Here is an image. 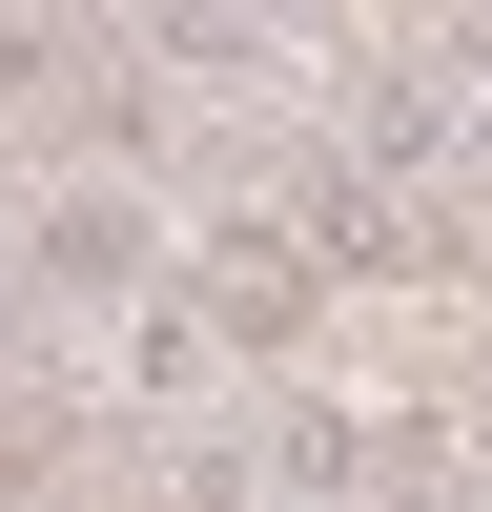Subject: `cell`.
<instances>
[{
  "mask_svg": "<svg viewBox=\"0 0 492 512\" xmlns=\"http://www.w3.org/2000/svg\"><path fill=\"white\" fill-rule=\"evenodd\" d=\"M164 246H185V205H164V185H103V164H62V185L0 205V267L41 287V328H123L164 287Z\"/></svg>",
  "mask_w": 492,
  "mask_h": 512,
  "instance_id": "1",
  "label": "cell"
},
{
  "mask_svg": "<svg viewBox=\"0 0 492 512\" xmlns=\"http://www.w3.org/2000/svg\"><path fill=\"white\" fill-rule=\"evenodd\" d=\"M164 287H185V308L226 328L246 369H267V349H308V308H328V267L287 246V205H267V185H226V205H185V246H164Z\"/></svg>",
  "mask_w": 492,
  "mask_h": 512,
  "instance_id": "2",
  "label": "cell"
},
{
  "mask_svg": "<svg viewBox=\"0 0 492 512\" xmlns=\"http://www.w3.org/2000/svg\"><path fill=\"white\" fill-rule=\"evenodd\" d=\"M267 205H287V246H308L328 287H410V267H431L410 185H390L369 144H328V123H267Z\"/></svg>",
  "mask_w": 492,
  "mask_h": 512,
  "instance_id": "3",
  "label": "cell"
},
{
  "mask_svg": "<svg viewBox=\"0 0 492 512\" xmlns=\"http://www.w3.org/2000/svg\"><path fill=\"white\" fill-rule=\"evenodd\" d=\"M431 82H451V123H472V164H492V0H451V21H431Z\"/></svg>",
  "mask_w": 492,
  "mask_h": 512,
  "instance_id": "4",
  "label": "cell"
},
{
  "mask_svg": "<svg viewBox=\"0 0 492 512\" xmlns=\"http://www.w3.org/2000/svg\"><path fill=\"white\" fill-rule=\"evenodd\" d=\"M369 512H492L472 472H431V451H390V472H369Z\"/></svg>",
  "mask_w": 492,
  "mask_h": 512,
  "instance_id": "5",
  "label": "cell"
},
{
  "mask_svg": "<svg viewBox=\"0 0 492 512\" xmlns=\"http://www.w3.org/2000/svg\"><path fill=\"white\" fill-rule=\"evenodd\" d=\"M472 492H492V410H472Z\"/></svg>",
  "mask_w": 492,
  "mask_h": 512,
  "instance_id": "6",
  "label": "cell"
},
{
  "mask_svg": "<svg viewBox=\"0 0 492 512\" xmlns=\"http://www.w3.org/2000/svg\"><path fill=\"white\" fill-rule=\"evenodd\" d=\"M21 512H62V492H21Z\"/></svg>",
  "mask_w": 492,
  "mask_h": 512,
  "instance_id": "7",
  "label": "cell"
}]
</instances>
